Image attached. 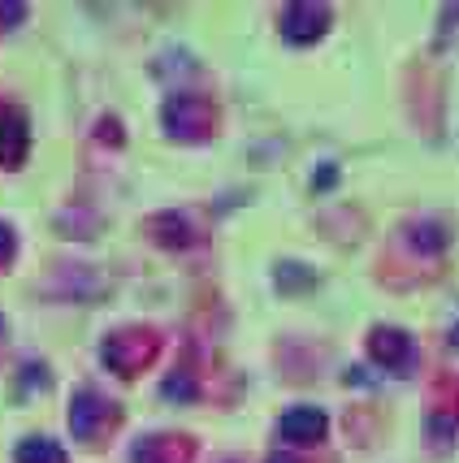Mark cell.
<instances>
[{
  "mask_svg": "<svg viewBox=\"0 0 459 463\" xmlns=\"http://www.w3.org/2000/svg\"><path fill=\"white\" fill-rule=\"evenodd\" d=\"M287 429L295 433V438H313V433L325 429V420H321V412H313V407H299V412H290Z\"/></svg>",
  "mask_w": 459,
  "mask_h": 463,
  "instance_id": "1",
  "label": "cell"
}]
</instances>
